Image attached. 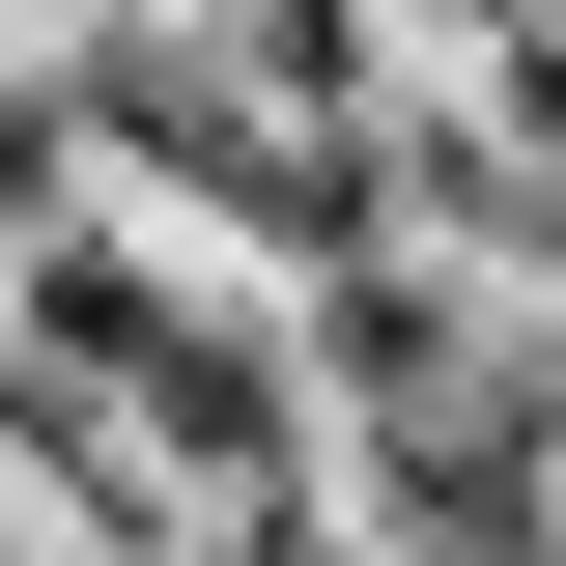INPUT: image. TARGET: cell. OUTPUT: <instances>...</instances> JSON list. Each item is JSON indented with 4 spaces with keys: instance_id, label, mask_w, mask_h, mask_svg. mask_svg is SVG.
<instances>
[{
    "instance_id": "1",
    "label": "cell",
    "mask_w": 566,
    "mask_h": 566,
    "mask_svg": "<svg viewBox=\"0 0 566 566\" xmlns=\"http://www.w3.org/2000/svg\"><path fill=\"white\" fill-rule=\"evenodd\" d=\"M114 340H142V255H114V227H57L29 368H114ZM170 424H199V482H283V340H255V312H170Z\"/></svg>"
}]
</instances>
